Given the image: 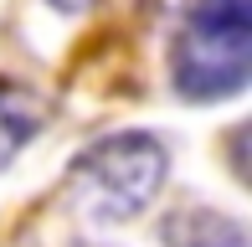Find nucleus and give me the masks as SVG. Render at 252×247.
I'll use <instances>...</instances> for the list:
<instances>
[{"mask_svg":"<svg viewBox=\"0 0 252 247\" xmlns=\"http://www.w3.org/2000/svg\"><path fill=\"white\" fill-rule=\"evenodd\" d=\"M165 247H247V237L221 211H180L165 221Z\"/></svg>","mask_w":252,"mask_h":247,"instance_id":"20e7f679","label":"nucleus"},{"mask_svg":"<svg viewBox=\"0 0 252 247\" xmlns=\"http://www.w3.org/2000/svg\"><path fill=\"white\" fill-rule=\"evenodd\" d=\"M252 0H190L186 26L170 47V83L190 103H216L247 88Z\"/></svg>","mask_w":252,"mask_h":247,"instance_id":"f257e3e1","label":"nucleus"},{"mask_svg":"<svg viewBox=\"0 0 252 247\" xmlns=\"http://www.w3.org/2000/svg\"><path fill=\"white\" fill-rule=\"evenodd\" d=\"M47 129V98L21 83H0V170Z\"/></svg>","mask_w":252,"mask_h":247,"instance_id":"7ed1b4c3","label":"nucleus"},{"mask_svg":"<svg viewBox=\"0 0 252 247\" xmlns=\"http://www.w3.org/2000/svg\"><path fill=\"white\" fill-rule=\"evenodd\" d=\"M57 10H88V5H98V0H52Z\"/></svg>","mask_w":252,"mask_h":247,"instance_id":"39448f33","label":"nucleus"},{"mask_svg":"<svg viewBox=\"0 0 252 247\" xmlns=\"http://www.w3.org/2000/svg\"><path fill=\"white\" fill-rule=\"evenodd\" d=\"M165 144L155 134H108V139L88 144L67 170L72 201L93 221H129L159 196L165 185Z\"/></svg>","mask_w":252,"mask_h":247,"instance_id":"f03ea898","label":"nucleus"}]
</instances>
